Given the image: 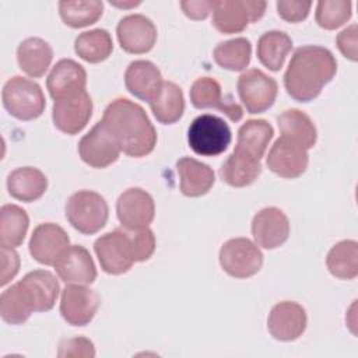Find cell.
<instances>
[{
	"instance_id": "1",
	"label": "cell",
	"mask_w": 358,
	"mask_h": 358,
	"mask_svg": "<svg viewBox=\"0 0 358 358\" xmlns=\"http://www.w3.org/2000/svg\"><path fill=\"white\" fill-rule=\"evenodd\" d=\"M336 71V57L327 48L317 45L301 46L294 52L288 63L284 74V87L295 101L309 102L333 80Z\"/></svg>"
},
{
	"instance_id": "2",
	"label": "cell",
	"mask_w": 358,
	"mask_h": 358,
	"mask_svg": "<svg viewBox=\"0 0 358 358\" xmlns=\"http://www.w3.org/2000/svg\"><path fill=\"white\" fill-rule=\"evenodd\" d=\"M102 122L126 155L141 158L155 148V127L138 103L127 98H116L105 108Z\"/></svg>"
},
{
	"instance_id": "3",
	"label": "cell",
	"mask_w": 358,
	"mask_h": 358,
	"mask_svg": "<svg viewBox=\"0 0 358 358\" xmlns=\"http://www.w3.org/2000/svg\"><path fill=\"white\" fill-rule=\"evenodd\" d=\"M1 101L6 110L20 120L39 117L46 106L41 85L22 76L8 78L1 91Z\"/></svg>"
},
{
	"instance_id": "4",
	"label": "cell",
	"mask_w": 358,
	"mask_h": 358,
	"mask_svg": "<svg viewBox=\"0 0 358 358\" xmlns=\"http://www.w3.org/2000/svg\"><path fill=\"white\" fill-rule=\"evenodd\" d=\"M109 217L103 196L92 190H78L66 203V218L78 232L92 235L102 229Z\"/></svg>"
},
{
	"instance_id": "5",
	"label": "cell",
	"mask_w": 358,
	"mask_h": 358,
	"mask_svg": "<svg viewBox=\"0 0 358 358\" xmlns=\"http://www.w3.org/2000/svg\"><path fill=\"white\" fill-rule=\"evenodd\" d=\"M229 126L218 116L204 113L193 119L187 129L189 147L201 157L222 154L231 144Z\"/></svg>"
},
{
	"instance_id": "6",
	"label": "cell",
	"mask_w": 358,
	"mask_h": 358,
	"mask_svg": "<svg viewBox=\"0 0 358 358\" xmlns=\"http://www.w3.org/2000/svg\"><path fill=\"white\" fill-rule=\"evenodd\" d=\"M266 1L217 0L213 4V25L221 34L242 32L249 22L259 21L266 11Z\"/></svg>"
},
{
	"instance_id": "7",
	"label": "cell",
	"mask_w": 358,
	"mask_h": 358,
	"mask_svg": "<svg viewBox=\"0 0 358 358\" xmlns=\"http://www.w3.org/2000/svg\"><path fill=\"white\" fill-rule=\"evenodd\" d=\"M92 99L87 90L66 94L53 102L52 120L57 130L74 136L80 133L92 116Z\"/></svg>"
},
{
	"instance_id": "8",
	"label": "cell",
	"mask_w": 358,
	"mask_h": 358,
	"mask_svg": "<svg viewBox=\"0 0 358 358\" xmlns=\"http://www.w3.org/2000/svg\"><path fill=\"white\" fill-rule=\"evenodd\" d=\"M94 250L101 268L108 274H123L136 263L131 238L127 229H115L101 235L94 243Z\"/></svg>"
},
{
	"instance_id": "9",
	"label": "cell",
	"mask_w": 358,
	"mask_h": 358,
	"mask_svg": "<svg viewBox=\"0 0 358 358\" xmlns=\"http://www.w3.org/2000/svg\"><path fill=\"white\" fill-rule=\"evenodd\" d=\"M218 257L222 270L235 278H249L263 266V253L248 238H232L227 241L221 246Z\"/></svg>"
},
{
	"instance_id": "10",
	"label": "cell",
	"mask_w": 358,
	"mask_h": 358,
	"mask_svg": "<svg viewBox=\"0 0 358 358\" xmlns=\"http://www.w3.org/2000/svg\"><path fill=\"white\" fill-rule=\"evenodd\" d=\"M238 95L248 113H263L273 106L278 85L273 77H268L259 69H250L238 78Z\"/></svg>"
},
{
	"instance_id": "11",
	"label": "cell",
	"mask_w": 358,
	"mask_h": 358,
	"mask_svg": "<svg viewBox=\"0 0 358 358\" xmlns=\"http://www.w3.org/2000/svg\"><path fill=\"white\" fill-rule=\"evenodd\" d=\"M80 158L90 166L102 169L117 161L120 147L102 120L81 137L78 143Z\"/></svg>"
},
{
	"instance_id": "12",
	"label": "cell",
	"mask_w": 358,
	"mask_h": 358,
	"mask_svg": "<svg viewBox=\"0 0 358 358\" xmlns=\"http://www.w3.org/2000/svg\"><path fill=\"white\" fill-rule=\"evenodd\" d=\"M116 214L124 229L137 231L147 228L152 222L155 204L150 193L140 187H130L119 196Z\"/></svg>"
},
{
	"instance_id": "13",
	"label": "cell",
	"mask_w": 358,
	"mask_h": 358,
	"mask_svg": "<svg viewBox=\"0 0 358 358\" xmlns=\"http://www.w3.org/2000/svg\"><path fill=\"white\" fill-rule=\"evenodd\" d=\"M101 305L99 295L85 285L69 284L60 298V313L71 326L88 324Z\"/></svg>"
},
{
	"instance_id": "14",
	"label": "cell",
	"mask_w": 358,
	"mask_h": 358,
	"mask_svg": "<svg viewBox=\"0 0 358 358\" xmlns=\"http://www.w3.org/2000/svg\"><path fill=\"white\" fill-rule=\"evenodd\" d=\"M116 35L120 48L133 55L150 52L157 41V28L154 22L143 14H129L120 18L116 27Z\"/></svg>"
},
{
	"instance_id": "15",
	"label": "cell",
	"mask_w": 358,
	"mask_h": 358,
	"mask_svg": "<svg viewBox=\"0 0 358 358\" xmlns=\"http://www.w3.org/2000/svg\"><path fill=\"white\" fill-rule=\"evenodd\" d=\"M308 162V151L282 136L274 141L266 158L268 169L277 176L285 179L301 176L306 171Z\"/></svg>"
},
{
	"instance_id": "16",
	"label": "cell",
	"mask_w": 358,
	"mask_h": 358,
	"mask_svg": "<svg viewBox=\"0 0 358 358\" xmlns=\"http://www.w3.org/2000/svg\"><path fill=\"white\" fill-rule=\"evenodd\" d=\"M69 246L70 238L67 232L53 222L39 224L34 229L28 243L31 256L45 266H55Z\"/></svg>"
},
{
	"instance_id": "17",
	"label": "cell",
	"mask_w": 358,
	"mask_h": 358,
	"mask_svg": "<svg viewBox=\"0 0 358 358\" xmlns=\"http://www.w3.org/2000/svg\"><path fill=\"white\" fill-rule=\"evenodd\" d=\"M308 317L305 309L294 301L275 303L267 317L268 333L280 341H294L306 329Z\"/></svg>"
},
{
	"instance_id": "18",
	"label": "cell",
	"mask_w": 358,
	"mask_h": 358,
	"mask_svg": "<svg viewBox=\"0 0 358 358\" xmlns=\"http://www.w3.org/2000/svg\"><path fill=\"white\" fill-rule=\"evenodd\" d=\"M190 102L197 109L214 108L225 113L232 122H238L243 116V109L231 95L222 96V88L215 78L200 77L190 87Z\"/></svg>"
},
{
	"instance_id": "19",
	"label": "cell",
	"mask_w": 358,
	"mask_h": 358,
	"mask_svg": "<svg viewBox=\"0 0 358 358\" xmlns=\"http://www.w3.org/2000/svg\"><path fill=\"white\" fill-rule=\"evenodd\" d=\"M252 235L257 246L268 250L280 248L289 236L288 217L277 207L262 208L252 220Z\"/></svg>"
},
{
	"instance_id": "20",
	"label": "cell",
	"mask_w": 358,
	"mask_h": 358,
	"mask_svg": "<svg viewBox=\"0 0 358 358\" xmlns=\"http://www.w3.org/2000/svg\"><path fill=\"white\" fill-rule=\"evenodd\" d=\"M55 270L66 284H92L96 278V267L90 252L81 245L69 246L55 263Z\"/></svg>"
},
{
	"instance_id": "21",
	"label": "cell",
	"mask_w": 358,
	"mask_h": 358,
	"mask_svg": "<svg viewBox=\"0 0 358 358\" xmlns=\"http://www.w3.org/2000/svg\"><path fill=\"white\" fill-rule=\"evenodd\" d=\"M159 69L150 60H134L124 71L127 91L141 101L151 102L162 85Z\"/></svg>"
},
{
	"instance_id": "22",
	"label": "cell",
	"mask_w": 358,
	"mask_h": 358,
	"mask_svg": "<svg viewBox=\"0 0 358 358\" xmlns=\"http://www.w3.org/2000/svg\"><path fill=\"white\" fill-rule=\"evenodd\" d=\"M28 294L35 312L50 310L60 292V285L53 273L48 270H34L18 281Z\"/></svg>"
},
{
	"instance_id": "23",
	"label": "cell",
	"mask_w": 358,
	"mask_h": 358,
	"mask_svg": "<svg viewBox=\"0 0 358 358\" xmlns=\"http://www.w3.org/2000/svg\"><path fill=\"white\" fill-rule=\"evenodd\" d=\"M87 71L73 59L59 60L50 70L46 87L53 99H57L66 94L85 90Z\"/></svg>"
},
{
	"instance_id": "24",
	"label": "cell",
	"mask_w": 358,
	"mask_h": 358,
	"mask_svg": "<svg viewBox=\"0 0 358 358\" xmlns=\"http://www.w3.org/2000/svg\"><path fill=\"white\" fill-rule=\"evenodd\" d=\"M176 171L180 178V192L187 197L206 194L215 182L214 171L207 164L190 157L178 159Z\"/></svg>"
},
{
	"instance_id": "25",
	"label": "cell",
	"mask_w": 358,
	"mask_h": 358,
	"mask_svg": "<svg viewBox=\"0 0 358 358\" xmlns=\"http://www.w3.org/2000/svg\"><path fill=\"white\" fill-rule=\"evenodd\" d=\"M48 189V178L34 166H21L7 176V190L11 197L31 203L41 199Z\"/></svg>"
},
{
	"instance_id": "26",
	"label": "cell",
	"mask_w": 358,
	"mask_h": 358,
	"mask_svg": "<svg viewBox=\"0 0 358 358\" xmlns=\"http://www.w3.org/2000/svg\"><path fill=\"white\" fill-rule=\"evenodd\" d=\"M273 126L267 120H246L238 130V140L234 151L241 152L256 161H260L268 147L270 140L273 138Z\"/></svg>"
},
{
	"instance_id": "27",
	"label": "cell",
	"mask_w": 358,
	"mask_h": 358,
	"mask_svg": "<svg viewBox=\"0 0 358 358\" xmlns=\"http://www.w3.org/2000/svg\"><path fill=\"white\" fill-rule=\"evenodd\" d=\"M53 59L52 46L42 38H27L17 48V62L20 69L32 78L42 77Z\"/></svg>"
},
{
	"instance_id": "28",
	"label": "cell",
	"mask_w": 358,
	"mask_h": 358,
	"mask_svg": "<svg viewBox=\"0 0 358 358\" xmlns=\"http://www.w3.org/2000/svg\"><path fill=\"white\" fill-rule=\"evenodd\" d=\"M277 122L281 136L299 144L306 151L316 144V126L305 112L295 108L285 109L277 117Z\"/></svg>"
},
{
	"instance_id": "29",
	"label": "cell",
	"mask_w": 358,
	"mask_h": 358,
	"mask_svg": "<svg viewBox=\"0 0 358 358\" xmlns=\"http://www.w3.org/2000/svg\"><path fill=\"white\" fill-rule=\"evenodd\" d=\"M150 103L155 119L162 124L178 122L185 112V98L180 87L172 81H164Z\"/></svg>"
},
{
	"instance_id": "30",
	"label": "cell",
	"mask_w": 358,
	"mask_h": 358,
	"mask_svg": "<svg viewBox=\"0 0 358 358\" xmlns=\"http://www.w3.org/2000/svg\"><path fill=\"white\" fill-rule=\"evenodd\" d=\"M292 49V39L284 31H267L259 41L256 55L260 63L271 71H278Z\"/></svg>"
},
{
	"instance_id": "31",
	"label": "cell",
	"mask_w": 358,
	"mask_h": 358,
	"mask_svg": "<svg viewBox=\"0 0 358 358\" xmlns=\"http://www.w3.org/2000/svg\"><path fill=\"white\" fill-rule=\"evenodd\" d=\"M262 173V164L241 152L234 151L221 165L220 176L222 182L232 187L252 185Z\"/></svg>"
},
{
	"instance_id": "32",
	"label": "cell",
	"mask_w": 358,
	"mask_h": 358,
	"mask_svg": "<svg viewBox=\"0 0 358 358\" xmlns=\"http://www.w3.org/2000/svg\"><path fill=\"white\" fill-rule=\"evenodd\" d=\"M29 217L17 204H4L0 208V245L6 248L20 246L27 235Z\"/></svg>"
},
{
	"instance_id": "33",
	"label": "cell",
	"mask_w": 358,
	"mask_h": 358,
	"mask_svg": "<svg viewBox=\"0 0 358 358\" xmlns=\"http://www.w3.org/2000/svg\"><path fill=\"white\" fill-rule=\"evenodd\" d=\"M326 266L336 278H355L358 275V243L352 239L336 243L327 253Z\"/></svg>"
},
{
	"instance_id": "34",
	"label": "cell",
	"mask_w": 358,
	"mask_h": 358,
	"mask_svg": "<svg viewBox=\"0 0 358 358\" xmlns=\"http://www.w3.org/2000/svg\"><path fill=\"white\" fill-rule=\"evenodd\" d=\"M34 312V305L20 282L13 284L1 292L0 315L6 323L22 324Z\"/></svg>"
},
{
	"instance_id": "35",
	"label": "cell",
	"mask_w": 358,
	"mask_h": 358,
	"mask_svg": "<svg viewBox=\"0 0 358 358\" xmlns=\"http://www.w3.org/2000/svg\"><path fill=\"white\" fill-rule=\"evenodd\" d=\"M76 53L88 63H99L106 60L112 50V36L106 29L95 28L80 34L74 41Z\"/></svg>"
},
{
	"instance_id": "36",
	"label": "cell",
	"mask_w": 358,
	"mask_h": 358,
	"mask_svg": "<svg viewBox=\"0 0 358 358\" xmlns=\"http://www.w3.org/2000/svg\"><path fill=\"white\" fill-rule=\"evenodd\" d=\"M252 43L246 38H234L229 41L220 42L214 50L213 57L215 63L231 71H242L250 63Z\"/></svg>"
},
{
	"instance_id": "37",
	"label": "cell",
	"mask_w": 358,
	"mask_h": 358,
	"mask_svg": "<svg viewBox=\"0 0 358 358\" xmlns=\"http://www.w3.org/2000/svg\"><path fill=\"white\" fill-rule=\"evenodd\" d=\"M103 11L101 0H62L59 1V14L63 22L71 28H83L95 24Z\"/></svg>"
},
{
	"instance_id": "38",
	"label": "cell",
	"mask_w": 358,
	"mask_h": 358,
	"mask_svg": "<svg viewBox=\"0 0 358 358\" xmlns=\"http://www.w3.org/2000/svg\"><path fill=\"white\" fill-rule=\"evenodd\" d=\"M352 15V3L347 0H322L316 6L315 20L324 29H336Z\"/></svg>"
},
{
	"instance_id": "39",
	"label": "cell",
	"mask_w": 358,
	"mask_h": 358,
	"mask_svg": "<svg viewBox=\"0 0 358 358\" xmlns=\"http://www.w3.org/2000/svg\"><path fill=\"white\" fill-rule=\"evenodd\" d=\"M134 262H145L155 252L154 232L147 227L137 231H130Z\"/></svg>"
},
{
	"instance_id": "40",
	"label": "cell",
	"mask_w": 358,
	"mask_h": 358,
	"mask_svg": "<svg viewBox=\"0 0 358 358\" xmlns=\"http://www.w3.org/2000/svg\"><path fill=\"white\" fill-rule=\"evenodd\" d=\"M95 355V348L91 340L85 337H74L63 340L59 344V352L57 357H90L92 358Z\"/></svg>"
},
{
	"instance_id": "41",
	"label": "cell",
	"mask_w": 358,
	"mask_h": 358,
	"mask_svg": "<svg viewBox=\"0 0 358 358\" xmlns=\"http://www.w3.org/2000/svg\"><path fill=\"white\" fill-rule=\"evenodd\" d=\"M310 7H312L310 1H294V0H278L277 1L278 15L288 22L303 21L309 14Z\"/></svg>"
},
{
	"instance_id": "42",
	"label": "cell",
	"mask_w": 358,
	"mask_h": 358,
	"mask_svg": "<svg viewBox=\"0 0 358 358\" xmlns=\"http://www.w3.org/2000/svg\"><path fill=\"white\" fill-rule=\"evenodd\" d=\"M336 43L341 55L352 62H357L358 59V27L357 24H352L343 29L337 38Z\"/></svg>"
},
{
	"instance_id": "43",
	"label": "cell",
	"mask_w": 358,
	"mask_h": 358,
	"mask_svg": "<svg viewBox=\"0 0 358 358\" xmlns=\"http://www.w3.org/2000/svg\"><path fill=\"white\" fill-rule=\"evenodd\" d=\"M1 257H3V270H1V287L8 284L20 268V256L14 250V248L1 246Z\"/></svg>"
},
{
	"instance_id": "44",
	"label": "cell",
	"mask_w": 358,
	"mask_h": 358,
	"mask_svg": "<svg viewBox=\"0 0 358 358\" xmlns=\"http://www.w3.org/2000/svg\"><path fill=\"white\" fill-rule=\"evenodd\" d=\"M214 1L210 0H187L180 1L183 13L192 20H204L213 11Z\"/></svg>"
},
{
	"instance_id": "45",
	"label": "cell",
	"mask_w": 358,
	"mask_h": 358,
	"mask_svg": "<svg viewBox=\"0 0 358 358\" xmlns=\"http://www.w3.org/2000/svg\"><path fill=\"white\" fill-rule=\"evenodd\" d=\"M109 3L112 6H116V7H120V8H130V7L138 6L141 1H117V0H110Z\"/></svg>"
}]
</instances>
